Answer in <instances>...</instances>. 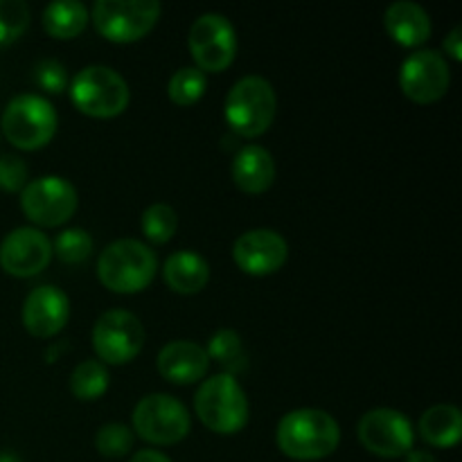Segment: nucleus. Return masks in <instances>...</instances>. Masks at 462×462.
Returning <instances> with one entry per match:
<instances>
[{
  "label": "nucleus",
  "mask_w": 462,
  "mask_h": 462,
  "mask_svg": "<svg viewBox=\"0 0 462 462\" xmlns=\"http://www.w3.org/2000/svg\"><path fill=\"white\" fill-rule=\"evenodd\" d=\"M275 442L287 458L302 462L323 460L341 445V427L325 411L298 409L280 420Z\"/></svg>",
  "instance_id": "nucleus-1"
},
{
  "label": "nucleus",
  "mask_w": 462,
  "mask_h": 462,
  "mask_svg": "<svg viewBox=\"0 0 462 462\" xmlns=\"http://www.w3.org/2000/svg\"><path fill=\"white\" fill-rule=\"evenodd\" d=\"M156 253L138 239L108 244L97 260V278L113 293H138L156 278Z\"/></svg>",
  "instance_id": "nucleus-2"
},
{
  "label": "nucleus",
  "mask_w": 462,
  "mask_h": 462,
  "mask_svg": "<svg viewBox=\"0 0 462 462\" xmlns=\"http://www.w3.org/2000/svg\"><path fill=\"white\" fill-rule=\"evenodd\" d=\"M194 411L210 431L233 436L248 422V400L233 374H215L206 379L194 397Z\"/></svg>",
  "instance_id": "nucleus-3"
},
{
  "label": "nucleus",
  "mask_w": 462,
  "mask_h": 462,
  "mask_svg": "<svg viewBox=\"0 0 462 462\" xmlns=\"http://www.w3.org/2000/svg\"><path fill=\"white\" fill-rule=\"evenodd\" d=\"M278 111V97L264 77H244L230 88L226 97V120L235 134L244 138H257L273 125Z\"/></svg>",
  "instance_id": "nucleus-4"
},
{
  "label": "nucleus",
  "mask_w": 462,
  "mask_h": 462,
  "mask_svg": "<svg viewBox=\"0 0 462 462\" xmlns=\"http://www.w3.org/2000/svg\"><path fill=\"white\" fill-rule=\"evenodd\" d=\"M3 134L14 147L34 152L57 134V111L41 95H18L3 113Z\"/></svg>",
  "instance_id": "nucleus-5"
},
{
  "label": "nucleus",
  "mask_w": 462,
  "mask_h": 462,
  "mask_svg": "<svg viewBox=\"0 0 462 462\" xmlns=\"http://www.w3.org/2000/svg\"><path fill=\"white\" fill-rule=\"evenodd\" d=\"M70 97L86 116L116 117L129 104V86L113 68L86 66L70 81Z\"/></svg>",
  "instance_id": "nucleus-6"
},
{
  "label": "nucleus",
  "mask_w": 462,
  "mask_h": 462,
  "mask_svg": "<svg viewBox=\"0 0 462 462\" xmlns=\"http://www.w3.org/2000/svg\"><path fill=\"white\" fill-rule=\"evenodd\" d=\"M161 3L156 0H99L93 7L95 30L113 43H134L156 27Z\"/></svg>",
  "instance_id": "nucleus-7"
},
{
  "label": "nucleus",
  "mask_w": 462,
  "mask_h": 462,
  "mask_svg": "<svg viewBox=\"0 0 462 462\" xmlns=\"http://www.w3.org/2000/svg\"><path fill=\"white\" fill-rule=\"evenodd\" d=\"M134 429L152 445L170 447L189 433V413L179 400L165 393L143 397L134 409Z\"/></svg>",
  "instance_id": "nucleus-8"
},
{
  "label": "nucleus",
  "mask_w": 462,
  "mask_h": 462,
  "mask_svg": "<svg viewBox=\"0 0 462 462\" xmlns=\"http://www.w3.org/2000/svg\"><path fill=\"white\" fill-rule=\"evenodd\" d=\"M189 52L201 72H221L235 61L237 34L233 23L215 12L201 14L189 27Z\"/></svg>",
  "instance_id": "nucleus-9"
},
{
  "label": "nucleus",
  "mask_w": 462,
  "mask_h": 462,
  "mask_svg": "<svg viewBox=\"0 0 462 462\" xmlns=\"http://www.w3.org/2000/svg\"><path fill=\"white\" fill-rule=\"evenodd\" d=\"M21 208L34 224L57 228L75 215L77 189L61 176H41L23 188Z\"/></svg>",
  "instance_id": "nucleus-10"
},
{
  "label": "nucleus",
  "mask_w": 462,
  "mask_h": 462,
  "mask_svg": "<svg viewBox=\"0 0 462 462\" xmlns=\"http://www.w3.org/2000/svg\"><path fill=\"white\" fill-rule=\"evenodd\" d=\"M144 346V328L138 316L125 310L104 311L93 329V347L106 364H129Z\"/></svg>",
  "instance_id": "nucleus-11"
},
{
  "label": "nucleus",
  "mask_w": 462,
  "mask_h": 462,
  "mask_svg": "<svg viewBox=\"0 0 462 462\" xmlns=\"http://www.w3.org/2000/svg\"><path fill=\"white\" fill-rule=\"evenodd\" d=\"M359 440L379 458H402L413 449V424L395 409H373L359 420Z\"/></svg>",
  "instance_id": "nucleus-12"
},
{
  "label": "nucleus",
  "mask_w": 462,
  "mask_h": 462,
  "mask_svg": "<svg viewBox=\"0 0 462 462\" xmlns=\"http://www.w3.org/2000/svg\"><path fill=\"white\" fill-rule=\"evenodd\" d=\"M449 81V63L436 50H418L402 63V93L415 104H433L445 97Z\"/></svg>",
  "instance_id": "nucleus-13"
},
{
  "label": "nucleus",
  "mask_w": 462,
  "mask_h": 462,
  "mask_svg": "<svg viewBox=\"0 0 462 462\" xmlns=\"http://www.w3.org/2000/svg\"><path fill=\"white\" fill-rule=\"evenodd\" d=\"M52 260V242L36 228H16L0 244V266L16 278L39 275Z\"/></svg>",
  "instance_id": "nucleus-14"
},
{
  "label": "nucleus",
  "mask_w": 462,
  "mask_h": 462,
  "mask_svg": "<svg viewBox=\"0 0 462 462\" xmlns=\"http://www.w3.org/2000/svg\"><path fill=\"white\" fill-rule=\"evenodd\" d=\"M289 246L280 233L271 228H255L239 235L233 246V260L244 273L271 275L284 266Z\"/></svg>",
  "instance_id": "nucleus-15"
},
{
  "label": "nucleus",
  "mask_w": 462,
  "mask_h": 462,
  "mask_svg": "<svg viewBox=\"0 0 462 462\" xmlns=\"http://www.w3.org/2000/svg\"><path fill=\"white\" fill-rule=\"evenodd\" d=\"M70 316V300L54 284H43L27 293L23 302V325L36 338H50L61 332Z\"/></svg>",
  "instance_id": "nucleus-16"
},
{
  "label": "nucleus",
  "mask_w": 462,
  "mask_h": 462,
  "mask_svg": "<svg viewBox=\"0 0 462 462\" xmlns=\"http://www.w3.org/2000/svg\"><path fill=\"white\" fill-rule=\"evenodd\" d=\"M158 373L162 379L176 386H189L206 377L210 368V356L206 347L194 341H171L158 352Z\"/></svg>",
  "instance_id": "nucleus-17"
},
{
  "label": "nucleus",
  "mask_w": 462,
  "mask_h": 462,
  "mask_svg": "<svg viewBox=\"0 0 462 462\" xmlns=\"http://www.w3.org/2000/svg\"><path fill=\"white\" fill-rule=\"evenodd\" d=\"M233 180L246 194L266 192L275 180V161L271 152L257 144L239 149L233 161Z\"/></svg>",
  "instance_id": "nucleus-18"
},
{
  "label": "nucleus",
  "mask_w": 462,
  "mask_h": 462,
  "mask_svg": "<svg viewBox=\"0 0 462 462\" xmlns=\"http://www.w3.org/2000/svg\"><path fill=\"white\" fill-rule=\"evenodd\" d=\"M383 23L388 34L406 48H418L431 36V18L418 3L411 0L393 3L383 14Z\"/></svg>",
  "instance_id": "nucleus-19"
},
{
  "label": "nucleus",
  "mask_w": 462,
  "mask_h": 462,
  "mask_svg": "<svg viewBox=\"0 0 462 462\" xmlns=\"http://www.w3.org/2000/svg\"><path fill=\"white\" fill-rule=\"evenodd\" d=\"M167 287L176 293H199L210 280V266L199 253L176 251L162 269Z\"/></svg>",
  "instance_id": "nucleus-20"
},
{
  "label": "nucleus",
  "mask_w": 462,
  "mask_h": 462,
  "mask_svg": "<svg viewBox=\"0 0 462 462\" xmlns=\"http://www.w3.org/2000/svg\"><path fill=\"white\" fill-rule=\"evenodd\" d=\"M420 436L431 447H440V449L456 447L462 436L460 411L451 404L431 406L420 418Z\"/></svg>",
  "instance_id": "nucleus-21"
},
{
  "label": "nucleus",
  "mask_w": 462,
  "mask_h": 462,
  "mask_svg": "<svg viewBox=\"0 0 462 462\" xmlns=\"http://www.w3.org/2000/svg\"><path fill=\"white\" fill-rule=\"evenodd\" d=\"M88 23V9L77 0H61L43 9V27L54 39H75Z\"/></svg>",
  "instance_id": "nucleus-22"
},
{
  "label": "nucleus",
  "mask_w": 462,
  "mask_h": 462,
  "mask_svg": "<svg viewBox=\"0 0 462 462\" xmlns=\"http://www.w3.org/2000/svg\"><path fill=\"white\" fill-rule=\"evenodd\" d=\"M108 388V370L102 361L86 359L72 370L70 391L77 400L93 402L106 393Z\"/></svg>",
  "instance_id": "nucleus-23"
},
{
  "label": "nucleus",
  "mask_w": 462,
  "mask_h": 462,
  "mask_svg": "<svg viewBox=\"0 0 462 462\" xmlns=\"http://www.w3.org/2000/svg\"><path fill=\"white\" fill-rule=\"evenodd\" d=\"M206 72L199 70L197 66H185L171 75L170 84H167V95L179 106H192L206 93Z\"/></svg>",
  "instance_id": "nucleus-24"
},
{
  "label": "nucleus",
  "mask_w": 462,
  "mask_h": 462,
  "mask_svg": "<svg viewBox=\"0 0 462 462\" xmlns=\"http://www.w3.org/2000/svg\"><path fill=\"white\" fill-rule=\"evenodd\" d=\"M208 356L215 359L217 364L224 365L228 370V374L237 373V370L244 368V346H242V338L235 329H219L215 337L210 338V346H208Z\"/></svg>",
  "instance_id": "nucleus-25"
},
{
  "label": "nucleus",
  "mask_w": 462,
  "mask_h": 462,
  "mask_svg": "<svg viewBox=\"0 0 462 462\" xmlns=\"http://www.w3.org/2000/svg\"><path fill=\"white\" fill-rule=\"evenodd\" d=\"M176 219L174 208L167 203H153L143 212V233L147 235L149 242L153 244H167L176 233Z\"/></svg>",
  "instance_id": "nucleus-26"
},
{
  "label": "nucleus",
  "mask_w": 462,
  "mask_h": 462,
  "mask_svg": "<svg viewBox=\"0 0 462 462\" xmlns=\"http://www.w3.org/2000/svg\"><path fill=\"white\" fill-rule=\"evenodd\" d=\"M52 253H57L59 260L66 264H81L93 253V237L81 228H68L54 239Z\"/></svg>",
  "instance_id": "nucleus-27"
},
{
  "label": "nucleus",
  "mask_w": 462,
  "mask_h": 462,
  "mask_svg": "<svg viewBox=\"0 0 462 462\" xmlns=\"http://www.w3.org/2000/svg\"><path fill=\"white\" fill-rule=\"evenodd\" d=\"M30 25V7L23 0H0V48L14 43Z\"/></svg>",
  "instance_id": "nucleus-28"
},
{
  "label": "nucleus",
  "mask_w": 462,
  "mask_h": 462,
  "mask_svg": "<svg viewBox=\"0 0 462 462\" xmlns=\"http://www.w3.org/2000/svg\"><path fill=\"white\" fill-rule=\"evenodd\" d=\"M95 447L106 458H122L134 449V431L126 424H104L95 436Z\"/></svg>",
  "instance_id": "nucleus-29"
},
{
  "label": "nucleus",
  "mask_w": 462,
  "mask_h": 462,
  "mask_svg": "<svg viewBox=\"0 0 462 462\" xmlns=\"http://www.w3.org/2000/svg\"><path fill=\"white\" fill-rule=\"evenodd\" d=\"M27 185V165L18 156H0V189L23 192Z\"/></svg>",
  "instance_id": "nucleus-30"
},
{
  "label": "nucleus",
  "mask_w": 462,
  "mask_h": 462,
  "mask_svg": "<svg viewBox=\"0 0 462 462\" xmlns=\"http://www.w3.org/2000/svg\"><path fill=\"white\" fill-rule=\"evenodd\" d=\"M34 79L36 84H39L41 88L48 90V93H61L68 86L66 68L59 61H54V59H43V61L36 63Z\"/></svg>",
  "instance_id": "nucleus-31"
},
{
  "label": "nucleus",
  "mask_w": 462,
  "mask_h": 462,
  "mask_svg": "<svg viewBox=\"0 0 462 462\" xmlns=\"http://www.w3.org/2000/svg\"><path fill=\"white\" fill-rule=\"evenodd\" d=\"M462 27H454V30L449 32V36L445 39V50L447 54H451V59H456V61H460L462 59Z\"/></svg>",
  "instance_id": "nucleus-32"
},
{
  "label": "nucleus",
  "mask_w": 462,
  "mask_h": 462,
  "mask_svg": "<svg viewBox=\"0 0 462 462\" xmlns=\"http://www.w3.org/2000/svg\"><path fill=\"white\" fill-rule=\"evenodd\" d=\"M131 462H171V460L156 449H143L138 451V454H134Z\"/></svg>",
  "instance_id": "nucleus-33"
},
{
  "label": "nucleus",
  "mask_w": 462,
  "mask_h": 462,
  "mask_svg": "<svg viewBox=\"0 0 462 462\" xmlns=\"http://www.w3.org/2000/svg\"><path fill=\"white\" fill-rule=\"evenodd\" d=\"M406 462H436L429 451H409L406 454Z\"/></svg>",
  "instance_id": "nucleus-34"
}]
</instances>
